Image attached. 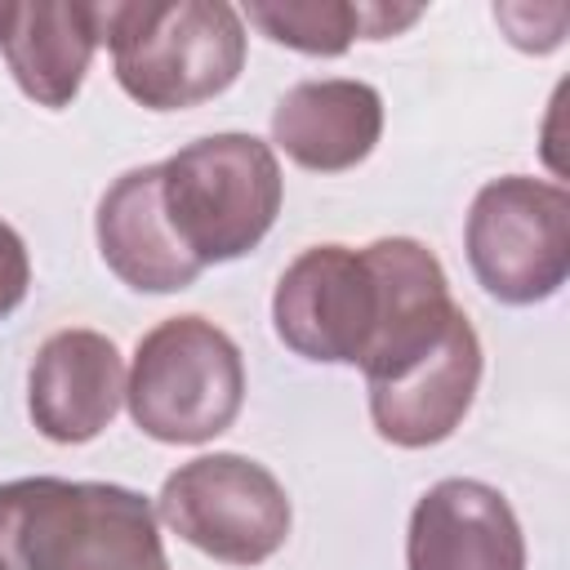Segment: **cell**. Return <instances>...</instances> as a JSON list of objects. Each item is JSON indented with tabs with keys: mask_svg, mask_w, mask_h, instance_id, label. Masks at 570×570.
<instances>
[{
	"mask_svg": "<svg viewBox=\"0 0 570 570\" xmlns=\"http://www.w3.org/2000/svg\"><path fill=\"white\" fill-rule=\"evenodd\" d=\"M436 254L410 236L365 249L312 245L276 281V338L316 365H356L365 383L419 361L454 321Z\"/></svg>",
	"mask_w": 570,
	"mask_h": 570,
	"instance_id": "cell-1",
	"label": "cell"
},
{
	"mask_svg": "<svg viewBox=\"0 0 570 570\" xmlns=\"http://www.w3.org/2000/svg\"><path fill=\"white\" fill-rule=\"evenodd\" d=\"M4 570H169L156 508L111 481L18 476L0 485Z\"/></svg>",
	"mask_w": 570,
	"mask_h": 570,
	"instance_id": "cell-2",
	"label": "cell"
},
{
	"mask_svg": "<svg viewBox=\"0 0 570 570\" xmlns=\"http://www.w3.org/2000/svg\"><path fill=\"white\" fill-rule=\"evenodd\" d=\"M98 36L116 85L147 111L200 107L245 67V22L223 0H111L98 4Z\"/></svg>",
	"mask_w": 570,
	"mask_h": 570,
	"instance_id": "cell-3",
	"label": "cell"
},
{
	"mask_svg": "<svg viewBox=\"0 0 570 570\" xmlns=\"http://www.w3.org/2000/svg\"><path fill=\"white\" fill-rule=\"evenodd\" d=\"M276 151L254 134H209L160 160V209L196 267L249 254L281 214Z\"/></svg>",
	"mask_w": 570,
	"mask_h": 570,
	"instance_id": "cell-4",
	"label": "cell"
},
{
	"mask_svg": "<svg viewBox=\"0 0 570 570\" xmlns=\"http://www.w3.org/2000/svg\"><path fill=\"white\" fill-rule=\"evenodd\" d=\"M125 405L160 445H205L245 405V361L227 330L205 316H169L134 347Z\"/></svg>",
	"mask_w": 570,
	"mask_h": 570,
	"instance_id": "cell-5",
	"label": "cell"
},
{
	"mask_svg": "<svg viewBox=\"0 0 570 570\" xmlns=\"http://www.w3.org/2000/svg\"><path fill=\"white\" fill-rule=\"evenodd\" d=\"M463 245L490 298L508 307L543 303L570 272V191L530 174L494 178L468 209Z\"/></svg>",
	"mask_w": 570,
	"mask_h": 570,
	"instance_id": "cell-6",
	"label": "cell"
},
{
	"mask_svg": "<svg viewBox=\"0 0 570 570\" xmlns=\"http://www.w3.org/2000/svg\"><path fill=\"white\" fill-rule=\"evenodd\" d=\"M156 521L223 566H263L285 548L294 508L258 459L200 454L165 476Z\"/></svg>",
	"mask_w": 570,
	"mask_h": 570,
	"instance_id": "cell-7",
	"label": "cell"
},
{
	"mask_svg": "<svg viewBox=\"0 0 570 570\" xmlns=\"http://www.w3.org/2000/svg\"><path fill=\"white\" fill-rule=\"evenodd\" d=\"M374 432L401 450H428L463 423L481 387V338L463 312L405 370L365 383Z\"/></svg>",
	"mask_w": 570,
	"mask_h": 570,
	"instance_id": "cell-8",
	"label": "cell"
},
{
	"mask_svg": "<svg viewBox=\"0 0 570 570\" xmlns=\"http://www.w3.org/2000/svg\"><path fill=\"white\" fill-rule=\"evenodd\" d=\"M125 361L98 330H58L40 343L27 370V414L40 436L85 445L125 405Z\"/></svg>",
	"mask_w": 570,
	"mask_h": 570,
	"instance_id": "cell-9",
	"label": "cell"
},
{
	"mask_svg": "<svg viewBox=\"0 0 570 570\" xmlns=\"http://www.w3.org/2000/svg\"><path fill=\"white\" fill-rule=\"evenodd\" d=\"M405 570H525L512 503L472 476L436 481L410 512Z\"/></svg>",
	"mask_w": 570,
	"mask_h": 570,
	"instance_id": "cell-10",
	"label": "cell"
},
{
	"mask_svg": "<svg viewBox=\"0 0 570 570\" xmlns=\"http://www.w3.org/2000/svg\"><path fill=\"white\" fill-rule=\"evenodd\" d=\"M383 134V98L365 80H298L272 107V142L312 174L356 169Z\"/></svg>",
	"mask_w": 570,
	"mask_h": 570,
	"instance_id": "cell-11",
	"label": "cell"
},
{
	"mask_svg": "<svg viewBox=\"0 0 570 570\" xmlns=\"http://www.w3.org/2000/svg\"><path fill=\"white\" fill-rule=\"evenodd\" d=\"M94 232L102 263L138 294H178L205 272L169 232V218L160 209V165L120 174L98 200Z\"/></svg>",
	"mask_w": 570,
	"mask_h": 570,
	"instance_id": "cell-12",
	"label": "cell"
},
{
	"mask_svg": "<svg viewBox=\"0 0 570 570\" xmlns=\"http://www.w3.org/2000/svg\"><path fill=\"white\" fill-rule=\"evenodd\" d=\"M98 45H102L98 4H85V0H62V4L27 0V4H13V18H9L0 53H4L18 89L31 102H40L49 111H62L80 94Z\"/></svg>",
	"mask_w": 570,
	"mask_h": 570,
	"instance_id": "cell-13",
	"label": "cell"
},
{
	"mask_svg": "<svg viewBox=\"0 0 570 570\" xmlns=\"http://www.w3.org/2000/svg\"><path fill=\"white\" fill-rule=\"evenodd\" d=\"M423 9H392V4H343V0H312V4H285V0H258L245 4L240 22L258 27L267 40L312 53V58H338L352 40H387L419 22Z\"/></svg>",
	"mask_w": 570,
	"mask_h": 570,
	"instance_id": "cell-14",
	"label": "cell"
},
{
	"mask_svg": "<svg viewBox=\"0 0 570 570\" xmlns=\"http://www.w3.org/2000/svg\"><path fill=\"white\" fill-rule=\"evenodd\" d=\"M27 285H31V258H27V245L22 236L0 218V321L13 316L27 298Z\"/></svg>",
	"mask_w": 570,
	"mask_h": 570,
	"instance_id": "cell-15",
	"label": "cell"
},
{
	"mask_svg": "<svg viewBox=\"0 0 570 570\" xmlns=\"http://www.w3.org/2000/svg\"><path fill=\"white\" fill-rule=\"evenodd\" d=\"M9 18H13V0H0V45H4V31H9Z\"/></svg>",
	"mask_w": 570,
	"mask_h": 570,
	"instance_id": "cell-16",
	"label": "cell"
},
{
	"mask_svg": "<svg viewBox=\"0 0 570 570\" xmlns=\"http://www.w3.org/2000/svg\"><path fill=\"white\" fill-rule=\"evenodd\" d=\"M0 570H4V566H0Z\"/></svg>",
	"mask_w": 570,
	"mask_h": 570,
	"instance_id": "cell-17",
	"label": "cell"
}]
</instances>
